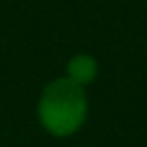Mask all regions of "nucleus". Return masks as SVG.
<instances>
[{"instance_id": "1", "label": "nucleus", "mask_w": 147, "mask_h": 147, "mask_svg": "<svg viewBox=\"0 0 147 147\" xmlns=\"http://www.w3.org/2000/svg\"><path fill=\"white\" fill-rule=\"evenodd\" d=\"M85 87L76 85L67 76L51 80L37 101V119L41 129L53 138H69L78 133L87 119Z\"/></svg>"}, {"instance_id": "2", "label": "nucleus", "mask_w": 147, "mask_h": 147, "mask_svg": "<svg viewBox=\"0 0 147 147\" xmlns=\"http://www.w3.org/2000/svg\"><path fill=\"white\" fill-rule=\"evenodd\" d=\"M96 74H99V62L92 55H87V53H78V55H74L67 62V78L74 80L80 87L94 83Z\"/></svg>"}]
</instances>
